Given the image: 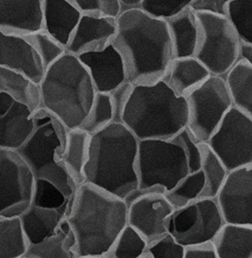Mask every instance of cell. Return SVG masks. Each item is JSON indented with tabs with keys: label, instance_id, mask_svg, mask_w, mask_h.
Returning <instances> with one entry per match:
<instances>
[{
	"label": "cell",
	"instance_id": "cell-6",
	"mask_svg": "<svg viewBox=\"0 0 252 258\" xmlns=\"http://www.w3.org/2000/svg\"><path fill=\"white\" fill-rule=\"evenodd\" d=\"M39 86L42 107L68 130L80 127L97 94L79 57L68 52L45 70Z\"/></svg>",
	"mask_w": 252,
	"mask_h": 258
},
{
	"label": "cell",
	"instance_id": "cell-7",
	"mask_svg": "<svg viewBox=\"0 0 252 258\" xmlns=\"http://www.w3.org/2000/svg\"><path fill=\"white\" fill-rule=\"evenodd\" d=\"M201 167V159L190 157L174 138L139 142V187L160 185L168 191L188 173L200 170Z\"/></svg>",
	"mask_w": 252,
	"mask_h": 258
},
{
	"label": "cell",
	"instance_id": "cell-43",
	"mask_svg": "<svg viewBox=\"0 0 252 258\" xmlns=\"http://www.w3.org/2000/svg\"><path fill=\"white\" fill-rule=\"evenodd\" d=\"M240 59L252 67V43H241L240 50Z\"/></svg>",
	"mask_w": 252,
	"mask_h": 258
},
{
	"label": "cell",
	"instance_id": "cell-40",
	"mask_svg": "<svg viewBox=\"0 0 252 258\" xmlns=\"http://www.w3.org/2000/svg\"><path fill=\"white\" fill-rule=\"evenodd\" d=\"M184 258H218V254L210 240L184 246Z\"/></svg>",
	"mask_w": 252,
	"mask_h": 258
},
{
	"label": "cell",
	"instance_id": "cell-33",
	"mask_svg": "<svg viewBox=\"0 0 252 258\" xmlns=\"http://www.w3.org/2000/svg\"><path fill=\"white\" fill-rule=\"evenodd\" d=\"M114 122L113 109L109 93H97L80 127L93 136Z\"/></svg>",
	"mask_w": 252,
	"mask_h": 258
},
{
	"label": "cell",
	"instance_id": "cell-34",
	"mask_svg": "<svg viewBox=\"0 0 252 258\" xmlns=\"http://www.w3.org/2000/svg\"><path fill=\"white\" fill-rule=\"evenodd\" d=\"M241 43H252V0H231L225 14Z\"/></svg>",
	"mask_w": 252,
	"mask_h": 258
},
{
	"label": "cell",
	"instance_id": "cell-27",
	"mask_svg": "<svg viewBox=\"0 0 252 258\" xmlns=\"http://www.w3.org/2000/svg\"><path fill=\"white\" fill-rule=\"evenodd\" d=\"M91 136L81 128L69 130L63 161L77 186L85 182V169L90 155Z\"/></svg>",
	"mask_w": 252,
	"mask_h": 258
},
{
	"label": "cell",
	"instance_id": "cell-39",
	"mask_svg": "<svg viewBox=\"0 0 252 258\" xmlns=\"http://www.w3.org/2000/svg\"><path fill=\"white\" fill-rule=\"evenodd\" d=\"M134 85L126 81L109 93L114 113V122H121L123 112L134 89Z\"/></svg>",
	"mask_w": 252,
	"mask_h": 258
},
{
	"label": "cell",
	"instance_id": "cell-21",
	"mask_svg": "<svg viewBox=\"0 0 252 258\" xmlns=\"http://www.w3.org/2000/svg\"><path fill=\"white\" fill-rule=\"evenodd\" d=\"M69 207V202L59 207H47L33 202L20 217L22 230L28 244L39 243L54 233L66 218Z\"/></svg>",
	"mask_w": 252,
	"mask_h": 258
},
{
	"label": "cell",
	"instance_id": "cell-41",
	"mask_svg": "<svg viewBox=\"0 0 252 258\" xmlns=\"http://www.w3.org/2000/svg\"><path fill=\"white\" fill-rule=\"evenodd\" d=\"M231 0H193L191 8L196 12H209L225 15Z\"/></svg>",
	"mask_w": 252,
	"mask_h": 258
},
{
	"label": "cell",
	"instance_id": "cell-17",
	"mask_svg": "<svg viewBox=\"0 0 252 258\" xmlns=\"http://www.w3.org/2000/svg\"><path fill=\"white\" fill-rule=\"evenodd\" d=\"M0 68L22 73L39 84L45 68L36 50L25 36L0 31Z\"/></svg>",
	"mask_w": 252,
	"mask_h": 258
},
{
	"label": "cell",
	"instance_id": "cell-23",
	"mask_svg": "<svg viewBox=\"0 0 252 258\" xmlns=\"http://www.w3.org/2000/svg\"><path fill=\"white\" fill-rule=\"evenodd\" d=\"M166 22L174 58L195 57L200 40L196 12L190 7Z\"/></svg>",
	"mask_w": 252,
	"mask_h": 258
},
{
	"label": "cell",
	"instance_id": "cell-12",
	"mask_svg": "<svg viewBox=\"0 0 252 258\" xmlns=\"http://www.w3.org/2000/svg\"><path fill=\"white\" fill-rule=\"evenodd\" d=\"M229 172L252 166V119L233 107L206 142Z\"/></svg>",
	"mask_w": 252,
	"mask_h": 258
},
{
	"label": "cell",
	"instance_id": "cell-10",
	"mask_svg": "<svg viewBox=\"0 0 252 258\" xmlns=\"http://www.w3.org/2000/svg\"><path fill=\"white\" fill-rule=\"evenodd\" d=\"M225 224L215 199H201L175 209L166 220V230L183 246L213 240Z\"/></svg>",
	"mask_w": 252,
	"mask_h": 258
},
{
	"label": "cell",
	"instance_id": "cell-38",
	"mask_svg": "<svg viewBox=\"0 0 252 258\" xmlns=\"http://www.w3.org/2000/svg\"><path fill=\"white\" fill-rule=\"evenodd\" d=\"M82 14L117 18L122 12L119 0H69Z\"/></svg>",
	"mask_w": 252,
	"mask_h": 258
},
{
	"label": "cell",
	"instance_id": "cell-44",
	"mask_svg": "<svg viewBox=\"0 0 252 258\" xmlns=\"http://www.w3.org/2000/svg\"><path fill=\"white\" fill-rule=\"evenodd\" d=\"M122 6V11L125 9L139 8L142 0H119Z\"/></svg>",
	"mask_w": 252,
	"mask_h": 258
},
{
	"label": "cell",
	"instance_id": "cell-29",
	"mask_svg": "<svg viewBox=\"0 0 252 258\" xmlns=\"http://www.w3.org/2000/svg\"><path fill=\"white\" fill-rule=\"evenodd\" d=\"M201 170L204 175V186L199 199H215L223 186L229 171L207 143H199Z\"/></svg>",
	"mask_w": 252,
	"mask_h": 258
},
{
	"label": "cell",
	"instance_id": "cell-20",
	"mask_svg": "<svg viewBox=\"0 0 252 258\" xmlns=\"http://www.w3.org/2000/svg\"><path fill=\"white\" fill-rule=\"evenodd\" d=\"M83 14L69 0H42V29L66 47Z\"/></svg>",
	"mask_w": 252,
	"mask_h": 258
},
{
	"label": "cell",
	"instance_id": "cell-1",
	"mask_svg": "<svg viewBox=\"0 0 252 258\" xmlns=\"http://www.w3.org/2000/svg\"><path fill=\"white\" fill-rule=\"evenodd\" d=\"M116 23L112 44L124 61L128 82L136 86L161 81L174 58L166 22L133 8L122 11Z\"/></svg>",
	"mask_w": 252,
	"mask_h": 258
},
{
	"label": "cell",
	"instance_id": "cell-31",
	"mask_svg": "<svg viewBox=\"0 0 252 258\" xmlns=\"http://www.w3.org/2000/svg\"><path fill=\"white\" fill-rule=\"evenodd\" d=\"M204 186V175L201 169L188 173L164 196L174 209L181 208L199 199Z\"/></svg>",
	"mask_w": 252,
	"mask_h": 258
},
{
	"label": "cell",
	"instance_id": "cell-15",
	"mask_svg": "<svg viewBox=\"0 0 252 258\" xmlns=\"http://www.w3.org/2000/svg\"><path fill=\"white\" fill-rule=\"evenodd\" d=\"M78 57L90 74L97 93H110L128 81L124 61L112 44Z\"/></svg>",
	"mask_w": 252,
	"mask_h": 258
},
{
	"label": "cell",
	"instance_id": "cell-5",
	"mask_svg": "<svg viewBox=\"0 0 252 258\" xmlns=\"http://www.w3.org/2000/svg\"><path fill=\"white\" fill-rule=\"evenodd\" d=\"M32 117V131L17 152L36 181L50 183L71 204L78 186L63 161L69 130L43 107L33 112Z\"/></svg>",
	"mask_w": 252,
	"mask_h": 258
},
{
	"label": "cell",
	"instance_id": "cell-24",
	"mask_svg": "<svg viewBox=\"0 0 252 258\" xmlns=\"http://www.w3.org/2000/svg\"><path fill=\"white\" fill-rule=\"evenodd\" d=\"M76 238L67 218L54 233L36 243H29L22 258H76Z\"/></svg>",
	"mask_w": 252,
	"mask_h": 258
},
{
	"label": "cell",
	"instance_id": "cell-26",
	"mask_svg": "<svg viewBox=\"0 0 252 258\" xmlns=\"http://www.w3.org/2000/svg\"><path fill=\"white\" fill-rule=\"evenodd\" d=\"M0 93L26 106L32 112L42 107L39 84L22 73L0 68Z\"/></svg>",
	"mask_w": 252,
	"mask_h": 258
},
{
	"label": "cell",
	"instance_id": "cell-14",
	"mask_svg": "<svg viewBox=\"0 0 252 258\" xmlns=\"http://www.w3.org/2000/svg\"><path fill=\"white\" fill-rule=\"evenodd\" d=\"M174 210L164 194L150 195L128 206V224L150 243L167 232L166 220Z\"/></svg>",
	"mask_w": 252,
	"mask_h": 258
},
{
	"label": "cell",
	"instance_id": "cell-11",
	"mask_svg": "<svg viewBox=\"0 0 252 258\" xmlns=\"http://www.w3.org/2000/svg\"><path fill=\"white\" fill-rule=\"evenodd\" d=\"M36 180L17 150L0 148V215L20 217L31 207Z\"/></svg>",
	"mask_w": 252,
	"mask_h": 258
},
{
	"label": "cell",
	"instance_id": "cell-22",
	"mask_svg": "<svg viewBox=\"0 0 252 258\" xmlns=\"http://www.w3.org/2000/svg\"><path fill=\"white\" fill-rule=\"evenodd\" d=\"M207 68L196 57L173 58L161 80L178 96L187 94L211 77Z\"/></svg>",
	"mask_w": 252,
	"mask_h": 258
},
{
	"label": "cell",
	"instance_id": "cell-8",
	"mask_svg": "<svg viewBox=\"0 0 252 258\" xmlns=\"http://www.w3.org/2000/svg\"><path fill=\"white\" fill-rule=\"evenodd\" d=\"M196 14L200 40L195 57L211 75L225 77L240 60L241 42L226 16L209 12Z\"/></svg>",
	"mask_w": 252,
	"mask_h": 258
},
{
	"label": "cell",
	"instance_id": "cell-19",
	"mask_svg": "<svg viewBox=\"0 0 252 258\" xmlns=\"http://www.w3.org/2000/svg\"><path fill=\"white\" fill-rule=\"evenodd\" d=\"M33 112L0 93V148L17 150L32 131Z\"/></svg>",
	"mask_w": 252,
	"mask_h": 258
},
{
	"label": "cell",
	"instance_id": "cell-13",
	"mask_svg": "<svg viewBox=\"0 0 252 258\" xmlns=\"http://www.w3.org/2000/svg\"><path fill=\"white\" fill-rule=\"evenodd\" d=\"M215 200L226 224L252 226V166L229 172Z\"/></svg>",
	"mask_w": 252,
	"mask_h": 258
},
{
	"label": "cell",
	"instance_id": "cell-30",
	"mask_svg": "<svg viewBox=\"0 0 252 258\" xmlns=\"http://www.w3.org/2000/svg\"><path fill=\"white\" fill-rule=\"evenodd\" d=\"M28 246L20 217L0 215V258H22Z\"/></svg>",
	"mask_w": 252,
	"mask_h": 258
},
{
	"label": "cell",
	"instance_id": "cell-36",
	"mask_svg": "<svg viewBox=\"0 0 252 258\" xmlns=\"http://www.w3.org/2000/svg\"><path fill=\"white\" fill-rule=\"evenodd\" d=\"M193 0H142L141 9L155 19L167 21L191 7Z\"/></svg>",
	"mask_w": 252,
	"mask_h": 258
},
{
	"label": "cell",
	"instance_id": "cell-25",
	"mask_svg": "<svg viewBox=\"0 0 252 258\" xmlns=\"http://www.w3.org/2000/svg\"><path fill=\"white\" fill-rule=\"evenodd\" d=\"M212 241L218 258H252V226L225 223Z\"/></svg>",
	"mask_w": 252,
	"mask_h": 258
},
{
	"label": "cell",
	"instance_id": "cell-18",
	"mask_svg": "<svg viewBox=\"0 0 252 258\" xmlns=\"http://www.w3.org/2000/svg\"><path fill=\"white\" fill-rule=\"evenodd\" d=\"M42 29V0H0V31L25 36Z\"/></svg>",
	"mask_w": 252,
	"mask_h": 258
},
{
	"label": "cell",
	"instance_id": "cell-42",
	"mask_svg": "<svg viewBox=\"0 0 252 258\" xmlns=\"http://www.w3.org/2000/svg\"><path fill=\"white\" fill-rule=\"evenodd\" d=\"M166 191L164 186H160V185L146 186V187H139V186L137 189L131 191L123 200H124L128 207L133 202L142 199V198L153 194H165Z\"/></svg>",
	"mask_w": 252,
	"mask_h": 258
},
{
	"label": "cell",
	"instance_id": "cell-2",
	"mask_svg": "<svg viewBox=\"0 0 252 258\" xmlns=\"http://www.w3.org/2000/svg\"><path fill=\"white\" fill-rule=\"evenodd\" d=\"M123 199L90 183L78 186L67 220L76 238V258H104L128 225Z\"/></svg>",
	"mask_w": 252,
	"mask_h": 258
},
{
	"label": "cell",
	"instance_id": "cell-32",
	"mask_svg": "<svg viewBox=\"0 0 252 258\" xmlns=\"http://www.w3.org/2000/svg\"><path fill=\"white\" fill-rule=\"evenodd\" d=\"M147 245L146 239L128 224L122 229L104 258H142Z\"/></svg>",
	"mask_w": 252,
	"mask_h": 258
},
{
	"label": "cell",
	"instance_id": "cell-28",
	"mask_svg": "<svg viewBox=\"0 0 252 258\" xmlns=\"http://www.w3.org/2000/svg\"><path fill=\"white\" fill-rule=\"evenodd\" d=\"M233 107L252 119V67L239 60L225 76Z\"/></svg>",
	"mask_w": 252,
	"mask_h": 258
},
{
	"label": "cell",
	"instance_id": "cell-37",
	"mask_svg": "<svg viewBox=\"0 0 252 258\" xmlns=\"http://www.w3.org/2000/svg\"><path fill=\"white\" fill-rule=\"evenodd\" d=\"M142 258H184V246L167 232L148 243Z\"/></svg>",
	"mask_w": 252,
	"mask_h": 258
},
{
	"label": "cell",
	"instance_id": "cell-35",
	"mask_svg": "<svg viewBox=\"0 0 252 258\" xmlns=\"http://www.w3.org/2000/svg\"><path fill=\"white\" fill-rule=\"evenodd\" d=\"M38 53L45 70L67 53L66 47L43 30L25 36Z\"/></svg>",
	"mask_w": 252,
	"mask_h": 258
},
{
	"label": "cell",
	"instance_id": "cell-3",
	"mask_svg": "<svg viewBox=\"0 0 252 258\" xmlns=\"http://www.w3.org/2000/svg\"><path fill=\"white\" fill-rule=\"evenodd\" d=\"M139 142L121 122H112L91 136L85 182L124 199L139 186Z\"/></svg>",
	"mask_w": 252,
	"mask_h": 258
},
{
	"label": "cell",
	"instance_id": "cell-16",
	"mask_svg": "<svg viewBox=\"0 0 252 258\" xmlns=\"http://www.w3.org/2000/svg\"><path fill=\"white\" fill-rule=\"evenodd\" d=\"M116 30V18L83 14L66 46L67 52L78 56L102 50L112 44Z\"/></svg>",
	"mask_w": 252,
	"mask_h": 258
},
{
	"label": "cell",
	"instance_id": "cell-9",
	"mask_svg": "<svg viewBox=\"0 0 252 258\" xmlns=\"http://www.w3.org/2000/svg\"><path fill=\"white\" fill-rule=\"evenodd\" d=\"M187 129L198 143L208 142L233 107L224 77L211 76L186 96Z\"/></svg>",
	"mask_w": 252,
	"mask_h": 258
},
{
	"label": "cell",
	"instance_id": "cell-4",
	"mask_svg": "<svg viewBox=\"0 0 252 258\" xmlns=\"http://www.w3.org/2000/svg\"><path fill=\"white\" fill-rule=\"evenodd\" d=\"M122 123L139 141L170 140L187 127L186 98L176 95L162 80L136 85Z\"/></svg>",
	"mask_w": 252,
	"mask_h": 258
}]
</instances>
